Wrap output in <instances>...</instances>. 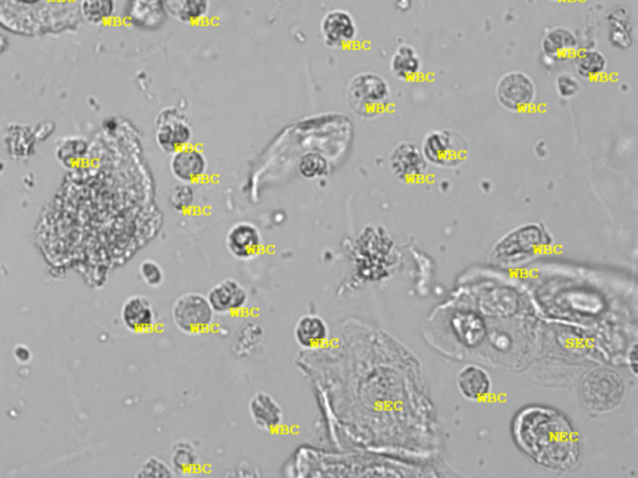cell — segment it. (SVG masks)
<instances>
[{
	"label": "cell",
	"instance_id": "obj_34",
	"mask_svg": "<svg viewBox=\"0 0 638 478\" xmlns=\"http://www.w3.org/2000/svg\"><path fill=\"white\" fill-rule=\"evenodd\" d=\"M637 349L636 345L633 348V357H631V360H633V370L634 373L636 374V357H637Z\"/></svg>",
	"mask_w": 638,
	"mask_h": 478
},
{
	"label": "cell",
	"instance_id": "obj_35",
	"mask_svg": "<svg viewBox=\"0 0 638 478\" xmlns=\"http://www.w3.org/2000/svg\"><path fill=\"white\" fill-rule=\"evenodd\" d=\"M21 2H24V3H36V2H37V0H21Z\"/></svg>",
	"mask_w": 638,
	"mask_h": 478
},
{
	"label": "cell",
	"instance_id": "obj_16",
	"mask_svg": "<svg viewBox=\"0 0 638 478\" xmlns=\"http://www.w3.org/2000/svg\"><path fill=\"white\" fill-rule=\"evenodd\" d=\"M128 17L131 23L140 29H160L168 18L165 0H130Z\"/></svg>",
	"mask_w": 638,
	"mask_h": 478
},
{
	"label": "cell",
	"instance_id": "obj_1",
	"mask_svg": "<svg viewBox=\"0 0 638 478\" xmlns=\"http://www.w3.org/2000/svg\"><path fill=\"white\" fill-rule=\"evenodd\" d=\"M512 435L534 461L552 470H570L580 457V439L567 416L551 408H525L515 417Z\"/></svg>",
	"mask_w": 638,
	"mask_h": 478
},
{
	"label": "cell",
	"instance_id": "obj_18",
	"mask_svg": "<svg viewBox=\"0 0 638 478\" xmlns=\"http://www.w3.org/2000/svg\"><path fill=\"white\" fill-rule=\"evenodd\" d=\"M542 50L543 55L551 62H565L577 52L578 40L568 28H554L543 37Z\"/></svg>",
	"mask_w": 638,
	"mask_h": 478
},
{
	"label": "cell",
	"instance_id": "obj_8",
	"mask_svg": "<svg viewBox=\"0 0 638 478\" xmlns=\"http://www.w3.org/2000/svg\"><path fill=\"white\" fill-rule=\"evenodd\" d=\"M542 229L537 226H526L518 228L511 235H506L494 251V257L499 262L517 263L525 260V257L533 256L545 241Z\"/></svg>",
	"mask_w": 638,
	"mask_h": 478
},
{
	"label": "cell",
	"instance_id": "obj_7",
	"mask_svg": "<svg viewBox=\"0 0 638 478\" xmlns=\"http://www.w3.org/2000/svg\"><path fill=\"white\" fill-rule=\"evenodd\" d=\"M535 84L523 71L508 72L496 85V99L508 111H526L535 102Z\"/></svg>",
	"mask_w": 638,
	"mask_h": 478
},
{
	"label": "cell",
	"instance_id": "obj_2",
	"mask_svg": "<svg viewBox=\"0 0 638 478\" xmlns=\"http://www.w3.org/2000/svg\"><path fill=\"white\" fill-rule=\"evenodd\" d=\"M345 100L352 112L360 118H378L391 105V87L378 74L360 72L351 78L345 91Z\"/></svg>",
	"mask_w": 638,
	"mask_h": 478
},
{
	"label": "cell",
	"instance_id": "obj_31",
	"mask_svg": "<svg viewBox=\"0 0 638 478\" xmlns=\"http://www.w3.org/2000/svg\"><path fill=\"white\" fill-rule=\"evenodd\" d=\"M139 273L145 284L149 285L150 288H159L165 281V273L162 266L153 260H144L140 264Z\"/></svg>",
	"mask_w": 638,
	"mask_h": 478
},
{
	"label": "cell",
	"instance_id": "obj_6",
	"mask_svg": "<svg viewBox=\"0 0 638 478\" xmlns=\"http://www.w3.org/2000/svg\"><path fill=\"white\" fill-rule=\"evenodd\" d=\"M193 128L182 110L169 106L156 116L155 141L163 153L172 155L176 151L190 144Z\"/></svg>",
	"mask_w": 638,
	"mask_h": 478
},
{
	"label": "cell",
	"instance_id": "obj_19",
	"mask_svg": "<svg viewBox=\"0 0 638 478\" xmlns=\"http://www.w3.org/2000/svg\"><path fill=\"white\" fill-rule=\"evenodd\" d=\"M452 328L459 341L469 348L482 344L486 336L483 317L473 311H458L452 317Z\"/></svg>",
	"mask_w": 638,
	"mask_h": 478
},
{
	"label": "cell",
	"instance_id": "obj_9",
	"mask_svg": "<svg viewBox=\"0 0 638 478\" xmlns=\"http://www.w3.org/2000/svg\"><path fill=\"white\" fill-rule=\"evenodd\" d=\"M323 42L329 48H344L357 37L358 28L354 18L344 9H333L320 21Z\"/></svg>",
	"mask_w": 638,
	"mask_h": 478
},
{
	"label": "cell",
	"instance_id": "obj_17",
	"mask_svg": "<svg viewBox=\"0 0 638 478\" xmlns=\"http://www.w3.org/2000/svg\"><path fill=\"white\" fill-rule=\"evenodd\" d=\"M294 339L301 348L313 350L325 345L329 338V326L326 320L314 314L301 317L294 326Z\"/></svg>",
	"mask_w": 638,
	"mask_h": 478
},
{
	"label": "cell",
	"instance_id": "obj_32",
	"mask_svg": "<svg viewBox=\"0 0 638 478\" xmlns=\"http://www.w3.org/2000/svg\"><path fill=\"white\" fill-rule=\"evenodd\" d=\"M556 91L562 99H572L581 91L580 81L570 72H561L555 81Z\"/></svg>",
	"mask_w": 638,
	"mask_h": 478
},
{
	"label": "cell",
	"instance_id": "obj_3",
	"mask_svg": "<svg viewBox=\"0 0 638 478\" xmlns=\"http://www.w3.org/2000/svg\"><path fill=\"white\" fill-rule=\"evenodd\" d=\"M580 395L591 410H614L625 396V385L621 376L615 371L597 369L591 371L581 383Z\"/></svg>",
	"mask_w": 638,
	"mask_h": 478
},
{
	"label": "cell",
	"instance_id": "obj_10",
	"mask_svg": "<svg viewBox=\"0 0 638 478\" xmlns=\"http://www.w3.org/2000/svg\"><path fill=\"white\" fill-rule=\"evenodd\" d=\"M226 248L238 260H250L259 256L263 248L262 235L251 222H238L228 229Z\"/></svg>",
	"mask_w": 638,
	"mask_h": 478
},
{
	"label": "cell",
	"instance_id": "obj_12",
	"mask_svg": "<svg viewBox=\"0 0 638 478\" xmlns=\"http://www.w3.org/2000/svg\"><path fill=\"white\" fill-rule=\"evenodd\" d=\"M207 168L205 153L190 144L176 151L170 160V171L182 184L199 182L206 175Z\"/></svg>",
	"mask_w": 638,
	"mask_h": 478
},
{
	"label": "cell",
	"instance_id": "obj_11",
	"mask_svg": "<svg viewBox=\"0 0 638 478\" xmlns=\"http://www.w3.org/2000/svg\"><path fill=\"white\" fill-rule=\"evenodd\" d=\"M422 149L410 141H403L392 150L389 155V165L393 174L402 181H414L422 177L427 169Z\"/></svg>",
	"mask_w": 638,
	"mask_h": 478
},
{
	"label": "cell",
	"instance_id": "obj_28",
	"mask_svg": "<svg viewBox=\"0 0 638 478\" xmlns=\"http://www.w3.org/2000/svg\"><path fill=\"white\" fill-rule=\"evenodd\" d=\"M297 169L302 177L312 181V179L322 178L328 175L331 165L326 156L312 151V152H307L301 156Z\"/></svg>",
	"mask_w": 638,
	"mask_h": 478
},
{
	"label": "cell",
	"instance_id": "obj_13",
	"mask_svg": "<svg viewBox=\"0 0 638 478\" xmlns=\"http://www.w3.org/2000/svg\"><path fill=\"white\" fill-rule=\"evenodd\" d=\"M206 297L216 314L238 313L247 307L250 299L246 288L231 278L217 283Z\"/></svg>",
	"mask_w": 638,
	"mask_h": 478
},
{
	"label": "cell",
	"instance_id": "obj_20",
	"mask_svg": "<svg viewBox=\"0 0 638 478\" xmlns=\"http://www.w3.org/2000/svg\"><path fill=\"white\" fill-rule=\"evenodd\" d=\"M458 388L468 400H482L492 390V379L483 367L468 365L458 374Z\"/></svg>",
	"mask_w": 638,
	"mask_h": 478
},
{
	"label": "cell",
	"instance_id": "obj_36",
	"mask_svg": "<svg viewBox=\"0 0 638 478\" xmlns=\"http://www.w3.org/2000/svg\"><path fill=\"white\" fill-rule=\"evenodd\" d=\"M554 2H562V0H554Z\"/></svg>",
	"mask_w": 638,
	"mask_h": 478
},
{
	"label": "cell",
	"instance_id": "obj_33",
	"mask_svg": "<svg viewBox=\"0 0 638 478\" xmlns=\"http://www.w3.org/2000/svg\"><path fill=\"white\" fill-rule=\"evenodd\" d=\"M12 354H14L15 360H17L19 364H28L31 360V358H33L30 349L23 344L17 345Z\"/></svg>",
	"mask_w": 638,
	"mask_h": 478
},
{
	"label": "cell",
	"instance_id": "obj_29",
	"mask_svg": "<svg viewBox=\"0 0 638 478\" xmlns=\"http://www.w3.org/2000/svg\"><path fill=\"white\" fill-rule=\"evenodd\" d=\"M169 202L176 212H185V210H190L196 202V192H195L193 185L180 182L174 185L170 192Z\"/></svg>",
	"mask_w": 638,
	"mask_h": 478
},
{
	"label": "cell",
	"instance_id": "obj_4",
	"mask_svg": "<svg viewBox=\"0 0 638 478\" xmlns=\"http://www.w3.org/2000/svg\"><path fill=\"white\" fill-rule=\"evenodd\" d=\"M424 159L438 168H457L467 159V141L454 130H434L424 137L422 147Z\"/></svg>",
	"mask_w": 638,
	"mask_h": 478
},
{
	"label": "cell",
	"instance_id": "obj_14",
	"mask_svg": "<svg viewBox=\"0 0 638 478\" xmlns=\"http://www.w3.org/2000/svg\"><path fill=\"white\" fill-rule=\"evenodd\" d=\"M120 316L125 328L137 334L149 333L156 326L155 308L144 295L128 297L122 304Z\"/></svg>",
	"mask_w": 638,
	"mask_h": 478
},
{
	"label": "cell",
	"instance_id": "obj_15",
	"mask_svg": "<svg viewBox=\"0 0 638 478\" xmlns=\"http://www.w3.org/2000/svg\"><path fill=\"white\" fill-rule=\"evenodd\" d=\"M251 420L262 431H275L284 424V410L269 392H256L248 402Z\"/></svg>",
	"mask_w": 638,
	"mask_h": 478
},
{
	"label": "cell",
	"instance_id": "obj_30",
	"mask_svg": "<svg viewBox=\"0 0 638 478\" xmlns=\"http://www.w3.org/2000/svg\"><path fill=\"white\" fill-rule=\"evenodd\" d=\"M175 474L174 470H172L168 462L162 461V458L155 457V456H151V457L143 462L139 471H137V477L163 478L174 477Z\"/></svg>",
	"mask_w": 638,
	"mask_h": 478
},
{
	"label": "cell",
	"instance_id": "obj_21",
	"mask_svg": "<svg viewBox=\"0 0 638 478\" xmlns=\"http://www.w3.org/2000/svg\"><path fill=\"white\" fill-rule=\"evenodd\" d=\"M166 12L181 24L200 23L209 15L210 0H165Z\"/></svg>",
	"mask_w": 638,
	"mask_h": 478
},
{
	"label": "cell",
	"instance_id": "obj_5",
	"mask_svg": "<svg viewBox=\"0 0 638 478\" xmlns=\"http://www.w3.org/2000/svg\"><path fill=\"white\" fill-rule=\"evenodd\" d=\"M213 313L207 297L203 294H182L172 307V320L176 328L187 335H200L211 328Z\"/></svg>",
	"mask_w": 638,
	"mask_h": 478
},
{
	"label": "cell",
	"instance_id": "obj_22",
	"mask_svg": "<svg viewBox=\"0 0 638 478\" xmlns=\"http://www.w3.org/2000/svg\"><path fill=\"white\" fill-rule=\"evenodd\" d=\"M391 70L398 80L413 81L422 70V59L413 46H399L392 56Z\"/></svg>",
	"mask_w": 638,
	"mask_h": 478
},
{
	"label": "cell",
	"instance_id": "obj_25",
	"mask_svg": "<svg viewBox=\"0 0 638 478\" xmlns=\"http://www.w3.org/2000/svg\"><path fill=\"white\" fill-rule=\"evenodd\" d=\"M609 43L616 49L627 50L634 44V27L630 15L625 9H616L609 17Z\"/></svg>",
	"mask_w": 638,
	"mask_h": 478
},
{
	"label": "cell",
	"instance_id": "obj_23",
	"mask_svg": "<svg viewBox=\"0 0 638 478\" xmlns=\"http://www.w3.org/2000/svg\"><path fill=\"white\" fill-rule=\"evenodd\" d=\"M170 466L181 476L194 474L200 466V456L193 443L178 441L172 445L169 454Z\"/></svg>",
	"mask_w": 638,
	"mask_h": 478
},
{
	"label": "cell",
	"instance_id": "obj_26",
	"mask_svg": "<svg viewBox=\"0 0 638 478\" xmlns=\"http://www.w3.org/2000/svg\"><path fill=\"white\" fill-rule=\"evenodd\" d=\"M265 339V332L260 324L254 322L244 323L238 330L236 336L235 351L238 357H248L259 349Z\"/></svg>",
	"mask_w": 638,
	"mask_h": 478
},
{
	"label": "cell",
	"instance_id": "obj_27",
	"mask_svg": "<svg viewBox=\"0 0 638 478\" xmlns=\"http://www.w3.org/2000/svg\"><path fill=\"white\" fill-rule=\"evenodd\" d=\"M80 12L87 23L103 24L114 17L116 0H81Z\"/></svg>",
	"mask_w": 638,
	"mask_h": 478
},
{
	"label": "cell",
	"instance_id": "obj_24",
	"mask_svg": "<svg viewBox=\"0 0 638 478\" xmlns=\"http://www.w3.org/2000/svg\"><path fill=\"white\" fill-rule=\"evenodd\" d=\"M572 58L575 70L584 80H595L608 69V59L596 49L577 50Z\"/></svg>",
	"mask_w": 638,
	"mask_h": 478
}]
</instances>
